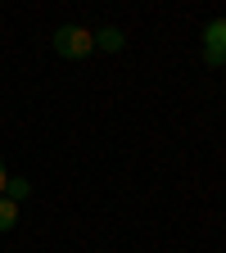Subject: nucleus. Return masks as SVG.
<instances>
[{"instance_id":"20e7f679","label":"nucleus","mask_w":226,"mask_h":253,"mask_svg":"<svg viewBox=\"0 0 226 253\" xmlns=\"http://www.w3.org/2000/svg\"><path fill=\"white\" fill-rule=\"evenodd\" d=\"M14 221H18V204L0 195V231H14Z\"/></svg>"},{"instance_id":"39448f33","label":"nucleus","mask_w":226,"mask_h":253,"mask_svg":"<svg viewBox=\"0 0 226 253\" xmlns=\"http://www.w3.org/2000/svg\"><path fill=\"white\" fill-rule=\"evenodd\" d=\"M95 45H100V50H122V32L118 27H104L100 37H95Z\"/></svg>"},{"instance_id":"7ed1b4c3","label":"nucleus","mask_w":226,"mask_h":253,"mask_svg":"<svg viewBox=\"0 0 226 253\" xmlns=\"http://www.w3.org/2000/svg\"><path fill=\"white\" fill-rule=\"evenodd\" d=\"M32 195V185H27V176H9V185H5V199H14V204H23Z\"/></svg>"},{"instance_id":"f257e3e1","label":"nucleus","mask_w":226,"mask_h":253,"mask_svg":"<svg viewBox=\"0 0 226 253\" xmlns=\"http://www.w3.org/2000/svg\"><path fill=\"white\" fill-rule=\"evenodd\" d=\"M95 50V32L90 27H59L54 32V54L63 59H86Z\"/></svg>"},{"instance_id":"423d86ee","label":"nucleus","mask_w":226,"mask_h":253,"mask_svg":"<svg viewBox=\"0 0 226 253\" xmlns=\"http://www.w3.org/2000/svg\"><path fill=\"white\" fill-rule=\"evenodd\" d=\"M5 185H9V172H5V158H0V195H5Z\"/></svg>"},{"instance_id":"f03ea898","label":"nucleus","mask_w":226,"mask_h":253,"mask_svg":"<svg viewBox=\"0 0 226 253\" xmlns=\"http://www.w3.org/2000/svg\"><path fill=\"white\" fill-rule=\"evenodd\" d=\"M204 59L208 63H226V18L204 27Z\"/></svg>"}]
</instances>
